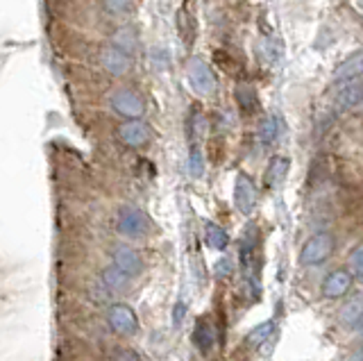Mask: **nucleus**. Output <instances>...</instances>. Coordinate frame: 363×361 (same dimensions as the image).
I'll return each mask as SVG.
<instances>
[{
  "instance_id": "1",
  "label": "nucleus",
  "mask_w": 363,
  "mask_h": 361,
  "mask_svg": "<svg viewBox=\"0 0 363 361\" xmlns=\"http://www.w3.org/2000/svg\"><path fill=\"white\" fill-rule=\"evenodd\" d=\"M116 228L123 236H128V239H143V236L150 232V218H147L145 211H141L139 207L125 205L118 209Z\"/></svg>"
},
{
  "instance_id": "2",
  "label": "nucleus",
  "mask_w": 363,
  "mask_h": 361,
  "mask_svg": "<svg viewBox=\"0 0 363 361\" xmlns=\"http://www.w3.org/2000/svg\"><path fill=\"white\" fill-rule=\"evenodd\" d=\"M186 75H189V82H191V89L196 91L198 96H204L209 98L216 94V75L213 71L209 69V64L200 60V57H191L189 64H186Z\"/></svg>"
},
{
  "instance_id": "3",
  "label": "nucleus",
  "mask_w": 363,
  "mask_h": 361,
  "mask_svg": "<svg viewBox=\"0 0 363 361\" xmlns=\"http://www.w3.org/2000/svg\"><path fill=\"white\" fill-rule=\"evenodd\" d=\"M334 252V236L329 232H320L311 236L309 241L302 245L300 250V264L302 266H318L327 262L329 257Z\"/></svg>"
},
{
  "instance_id": "4",
  "label": "nucleus",
  "mask_w": 363,
  "mask_h": 361,
  "mask_svg": "<svg viewBox=\"0 0 363 361\" xmlns=\"http://www.w3.org/2000/svg\"><path fill=\"white\" fill-rule=\"evenodd\" d=\"M111 107L116 114L125 116L128 121H141L143 111H145V103L141 100L139 94L132 91V89H118V91H113Z\"/></svg>"
},
{
  "instance_id": "5",
  "label": "nucleus",
  "mask_w": 363,
  "mask_h": 361,
  "mask_svg": "<svg viewBox=\"0 0 363 361\" xmlns=\"http://www.w3.org/2000/svg\"><path fill=\"white\" fill-rule=\"evenodd\" d=\"M107 321L111 325L113 332H118L123 336H134L136 332H139V318H136V313L132 307H128V304H111L109 307V313H107Z\"/></svg>"
},
{
  "instance_id": "6",
  "label": "nucleus",
  "mask_w": 363,
  "mask_h": 361,
  "mask_svg": "<svg viewBox=\"0 0 363 361\" xmlns=\"http://www.w3.org/2000/svg\"><path fill=\"white\" fill-rule=\"evenodd\" d=\"M234 205H236L238 211L243 213V216H250V213H252L255 207H257V184L247 173H238L236 175Z\"/></svg>"
},
{
  "instance_id": "7",
  "label": "nucleus",
  "mask_w": 363,
  "mask_h": 361,
  "mask_svg": "<svg viewBox=\"0 0 363 361\" xmlns=\"http://www.w3.org/2000/svg\"><path fill=\"white\" fill-rule=\"evenodd\" d=\"M113 266L128 277H139L143 273V259L141 255L130 245H116L113 248Z\"/></svg>"
},
{
  "instance_id": "8",
  "label": "nucleus",
  "mask_w": 363,
  "mask_h": 361,
  "mask_svg": "<svg viewBox=\"0 0 363 361\" xmlns=\"http://www.w3.org/2000/svg\"><path fill=\"white\" fill-rule=\"evenodd\" d=\"M363 77V50H357L354 55H350L347 60H343L332 75V82L336 84H347Z\"/></svg>"
},
{
  "instance_id": "9",
  "label": "nucleus",
  "mask_w": 363,
  "mask_h": 361,
  "mask_svg": "<svg viewBox=\"0 0 363 361\" xmlns=\"http://www.w3.org/2000/svg\"><path fill=\"white\" fill-rule=\"evenodd\" d=\"M100 64H102V69H105L109 75H125L130 69H132V60H130V55L128 52H123L118 50L116 46H109L100 52Z\"/></svg>"
},
{
  "instance_id": "10",
  "label": "nucleus",
  "mask_w": 363,
  "mask_h": 361,
  "mask_svg": "<svg viewBox=\"0 0 363 361\" xmlns=\"http://www.w3.org/2000/svg\"><path fill=\"white\" fill-rule=\"evenodd\" d=\"M350 289H352V275L343 268L332 270V273L323 279V296L329 298V300L343 298Z\"/></svg>"
},
{
  "instance_id": "11",
  "label": "nucleus",
  "mask_w": 363,
  "mask_h": 361,
  "mask_svg": "<svg viewBox=\"0 0 363 361\" xmlns=\"http://www.w3.org/2000/svg\"><path fill=\"white\" fill-rule=\"evenodd\" d=\"M118 139L130 148H141L150 139V130L143 121H125L118 128Z\"/></svg>"
},
{
  "instance_id": "12",
  "label": "nucleus",
  "mask_w": 363,
  "mask_h": 361,
  "mask_svg": "<svg viewBox=\"0 0 363 361\" xmlns=\"http://www.w3.org/2000/svg\"><path fill=\"white\" fill-rule=\"evenodd\" d=\"M336 107L338 109H357L363 105V80L347 82L338 89L336 94Z\"/></svg>"
},
{
  "instance_id": "13",
  "label": "nucleus",
  "mask_w": 363,
  "mask_h": 361,
  "mask_svg": "<svg viewBox=\"0 0 363 361\" xmlns=\"http://www.w3.org/2000/svg\"><path fill=\"white\" fill-rule=\"evenodd\" d=\"M340 325L347 330H361L363 327V296H354L343 304V309L338 313Z\"/></svg>"
},
{
  "instance_id": "14",
  "label": "nucleus",
  "mask_w": 363,
  "mask_h": 361,
  "mask_svg": "<svg viewBox=\"0 0 363 361\" xmlns=\"http://www.w3.org/2000/svg\"><path fill=\"white\" fill-rule=\"evenodd\" d=\"M193 343L202 355H209L216 345V332L213 325L207 318H198L196 327H193Z\"/></svg>"
},
{
  "instance_id": "15",
  "label": "nucleus",
  "mask_w": 363,
  "mask_h": 361,
  "mask_svg": "<svg viewBox=\"0 0 363 361\" xmlns=\"http://www.w3.org/2000/svg\"><path fill=\"white\" fill-rule=\"evenodd\" d=\"M234 98H236V105L243 114H255L259 109V96H257V89L247 82H238L234 89Z\"/></svg>"
},
{
  "instance_id": "16",
  "label": "nucleus",
  "mask_w": 363,
  "mask_h": 361,
  "mask_svg": "<svg viewBox=\"0 0 363 361\" xmlns=\"http://www.w3.org/2000/svg\"><path fill=\"white\" fill-rule=\"evenodd\" d=\"M204 241H207V245L213 248V250L225 252L227 245H230V234H227V230L220 228V225L207 221L204 223Z\"/></svg>"
},
{
  "instance_id": "17",
  "label": "nucleus",
  "mask_w": 363,
  "mask_h": 361,
  "mask_svg": "<svg viewBox=\"0 0 363 361\" xmlns=\"http://www.w3.org/2000/svg\"><path fill=\"white\" fill-rule=\"evenodd\" d=\"M289 166H291V162L286 160V157H275V160H272V162L268 164V168H266V184H268V187H277V184H281L284 179H286Z\"/></svg>"
},
{
  "instance_id": "18",
  "label": "nucleus",
  "mask_w": 363,
  "mask_h": 361,
  "mask_svg": "<svg viewBox=\"0 0 363 361\" xmlns=\"http://www.w3.org/2000/svg\"><path fill=\"white\" fill-rule=\"evenodd\" d=\"M272 330H275V323L272 321H264V323H259L257 327H252V330L247 332L245 336V343L250 348H261L266 341H268V336L272 334Z\"/></svg>"
},
{
  "instance_id": "19",
  "label": "nucleus",
  "mask_w": 363,
  "mask_h": 361,
  "mask_svg": "<svg viewBox=\"0 0 363 361\" xmlns=\"http://www.w3.org/2000/svg\"><path fill=\"white\" fill-rule=\"evenodd\" d=\"M102 282H105V287H107L109 291H125V287H128L130 277L125 275V273H121V270H118L116 266H109V268L102 270Z\"/></svg>"
},
{
  "instance_id": "20",
  "label": "nucleus",
  "mask_w": 363,
  "mask_h": 361,
  "mask_svg": "<svg viewBox=\"0 0 363 361\" xmlns=\"http://www.w3.org/2000/svg\"><path fill=\"white\" fill-rule=\"evenodd\" d=\"M136 43L139 41H136V35L132 28H121V30H116V35H113V46L128 55L136 50Z\"/></svg>"
},
{
  "instance_id": "21",
  "label": "nucleus",
  "mask_w": 363,
  "mask_h": 361,
  "mask_svg": "<svg viewBox=\"0 0 363 361\" xmlns=\"http://www.w3.org/2000/svg\"><path fill=\"white\" fill-rule=\"evenodd\" d=\"M277 134H279L277 116H268L264 123H261V128H259V141L264 143V145H270V143H275Z\"/></svg>"
},
{
  "instance_id": "22",
  "label": "nucleus",
  "mask_w": 363,
  "mask_h": 361,
  "mask_svg": "<svg viewBox=\"0 0 363 361\" xmlns=\"http://www.w3.org/2000/svg\"><path fill=\"white\" fill-rule=\"evenodd\" d=\"M186 168L193 177H200L204 173V155L200 152L198 145H191V152H189V160H186Z\"/></svg>"
},
{
  "instance_id": "23",
  "label": "nucleus",
  "mask_w": 363,
  "mask_h": 361,
  "mask_svg": "<svg viewBox=\"0 0 363 361\" xmlns=\"http://www.w3.org/2000/svg\"><path fill=\"white\" fill-rule=\"evenodd\" d=\"M204 130H207V121L200 114V111H193L191 118H189V132H191V139L196 141L198 137H202Z\"/></svg>"
},
{
  "instance_id": "24",
  "label": "nucleus",
  "mask_w": 363,
  "mask_h": 361,
  "mask_svg": "<svg viewBox=\"0 0 363 361\" xmlns=\"http://www.w3.org/2000/svg\"><path fill=\"white\" fill-rule=\"evenodd\" d=\"M350 266H352V273H354V277L363 279V245H359L354 252H352L350 257Z\"/></svg>"
},
{
  "instance_id": "25",
  "label": "nucleus",
  "mask_w": 363,
  "mask_h": 361,
  "mask_svg": "<svg viewBox=\"0 0 363 361\" xmlns=\"http://www.w3.org/2000/svg\"><path fill=\"white\" fill-rule=\"evenodd\" d=\"M111 361H141V357L132 348H118V350H113Z\"/></svg>"
},
{
  "instance_id": "26",
  "label": "nucleus",
  "mask_w": 363,
  "mask_h": 361,
  "mask_svg": "<svg viewBox=\"0 0 363 361\" xmlns=\"http://www.w3.org/2000/svg\"><path fill=\"white\" fill-rule=\"evenodd\" d=\"M218 279H225V277H230L232 275V259L230 257H223L218 259V264H216V273H213Z\"/></svg>"
},
{
  "instance_id": "27",
  "label": "nucleus",
  "mask_w": 363,
  "mask_h": 361,
  "mask_svg": "<svg viewBox=\"0 0 363 361\" xmlns=\"http://www.w3.org/2000/svg\"><path fill=\"white\" fill-rule=\"evenodd\" d=\"M102 7H105L107 12L113 16H125L132 9V3H118V0H113V3H105Z\"/></svg>"
},
{
  "instance_id": "28",
  "label": "nucleus",
  "mask_w": 363,
  "mask_h": 361,
  "mask_svg": "<svg viewBox=\"0 0 363 361\" xmlns=\"http://www.w3.org/2000/svg\"><path fill=\"white\" fill-rule=\"evenodd\" d=\"M186 311H189L186 302H184V300H177V302H175V307H173V327H179L182 323H184Z\"/></svg>"
},
{
  "instance_id": "29",
  "label": "nucleus",
  "mask_w": 363,
  "mask_h": 361,
  "mask_svg": "<svg viewBox=\"0 0 363 361\" xmlns=\"http://www.w3.org/2000/svg\"><path fill=\"white\" fill-rule=\"evenodd\" d=\"M359 7H363V5H359ZM361 18H363V14H361Z\"/></svg>"
}]
</instances>
